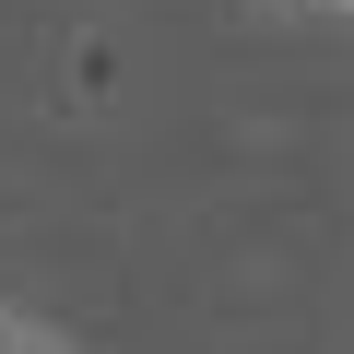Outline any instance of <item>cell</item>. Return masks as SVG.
Returning a JSON list of instances; mask_svg holds the SVG:
<instances>
[{"label":"cell","mask_w":354,"mask_h":354,"mask_svg":"<svg viewBox=\"0 0 354 354\" xmlns=\"http://www.w3.org/2000/svg\"><path fill=\"white\" fill-rule=\"evenodd\" d=\"M0 354H83L59 319H36V307H0Z\"/></svg>","instance_id":"cell-1"},{"label":"cell","mask_w":354,"mask_h":354,"mask_svg":"<svg viewBox=\"0 0 354 354\" xmlns=\"http://www.w3.org/2000/svg\"><path fill=\"white\" fill-rule=\"evenodd\" d=\"M260 12H319V24H354V0H260Z\"/></svg>","instance_id":"cell-2"}]
</instances>
